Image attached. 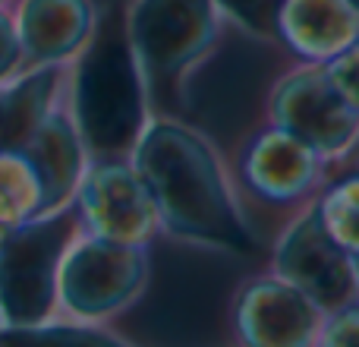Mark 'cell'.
Wrapping results in <instances>:
<instances>
[{"instance_id":"cell-1","label":"cell","mask_w":359,"mask_h":347,"mask_svg":"<svg viewBox=\"0 0 359 347\" xmlns=\"http://www.w3.org/2000/svg\"><path fill=\"white\" fill-rule=\"evenodd\" d=\"M139 171L174 228L233 247H249L227 202L215 158L196 136L177 126L151 130L139 149Z\"/></svg>"},{"instance_id":"cell-2","label":"cell","mask_w":359,"mask_h":347,"mask_svg":"<svg viewBox=\"0 0 359 347\" xmlns=\"http://www.w3.org/2000/svg\"><path fill=\"white\" fill-rule=\"evenodd\" d=\"M76 114L95 149L117 152L136 143L142 120L139 73L120 35H104L88 51L76 86Z\"/></svg>"},{"instance_id":"cell-3","label":"cell","mask_w":359,"mask_h":347,"mask_svg":"<svg viewBox=\"0 0 359 347\" xmlns=\"http://www.w3.org/2000/svg\"><path fill=\"white\" fill-rule=\"evenodd\" d=\"M67 243V221L19 224L0 237V313L13 325H32L48 313L54 268Z\"/></svg>"},{"instance_id":"cell-4","label":"cell","mask_w":359,"mask_h":347,"mask_svg":"<svg viewBox=\"0 0 359 347\" xmlns=\"http://www.w3.org/2000/svg\"><path fill=\"white\" fill-rule=\"evenodd\" d=\"M215 32V0H139L133 10V41L155 79L183 70Z\"/></svg>"},{"instance_id":"cell-5","label":"cell","mask_w":359,"mask_h":347,"mask_svg":"<svg viewBox=\"0 0 359 347\" xmlns=\"http://www.w3.org/2000/svg\"><path fill=\"white\" fill-rule=\"evenodd\" d=\"M278 114L290 136L322 152H337L356 130V107L316 73L287 82L278 101Z\"/></svg>"},{"instance_id":"cell-6","label":"cell","mask_w":359,"mask_h":347,"mask_svg":"<svg viewBox=\"0 0 359 347\" xmlns=\"http://www.w3.org/2000/svg\"><path fill=\"white\" fill-rule=\"evenodd\" d=\"M16 38L22 60L38 67H54L57 60L76 54L92 32L88 0H19Z\"/></svg>"},{"instance_id":"cell-7","label":"cell","mask_w":359,"mask_h":347,"mask_svg":"<svg viewBox=\"0 0 359 347\" xmlns=\"http://www.w3.org/2000/svg\"><path fill=\"white\" fill-rule=\"evenodd\" d=\"M22 152L35 168L38 180H41L44 211L60 209L69 199V192L76 190L82 174L79 133L73 130V124L67 117L48 111L41 124L35 126V133L25 139Z\"/></svg>"},{"instance_id":"cell-8","label":"cell","mask_w":359,"mask_h":347,"mask_svg":"<svg viewBox=\"0 0 359 347\" xmlns=\"http://www.w3.org/2000/svg\"><path fill=\"white\" fill-rule=\"evenodd\" d=\"M278 19L303 54L325 57L356 35L359 10L353 0H280Z\"/></svg>"},{"instance_id":"cell-9","label":"cell","mask_w":359,"mask_h":347,"mask_svg":"<svg viewBox=\"0 0 359 347\" xmlns=\"http://www.w3.org/2000/svg\"><path fill=\"white\" fill-rule=\"evenodd\" d=\"M86 211L104 237L139 234L149 221V199L136 177L123 168H98L86 180Z\"/></svg>"},{"instance_id":"cell-10","label":"cell","mask_w":359,"mask_h":347,"mask_svg":"<svg viewBox=\"0 0 359 347\" xmlns=\"http://www.w3.org/2000/svg\"><path fill=\"white\" fill-rule=\"evenodd\" d=\"M57 70L41 67L16 82H0V149H22L50 111Z\"/></svg>"},{"instance_id":"cell-11","label":"cell","mask_w":359,"mask_h":347,"mask_svg":"<svg viewBox=\"0 0 359 347\" xmlns=\"http://www.w3.org/2000/svg\"><path fill=\"white\" fill-rule=\"evenodd\" d=\"M126 275H130V262L123 253H114L107 247H86L69 259L63 284H67V297L82 306V313H98L101 303L117 300L120 284H126Z\"/></svg>"},{"instance_id":"cell-12","label":"cell","mask_w":359,"mask_h":347,"mask_svg":"<svg viewBox=\"0 0 359 347\" xmlns=\"http://www.w3.org/2000/svg\"><path fill=\"white\" fill-rule=\"evenodd\" d=\"M287 268L303 281L309 291H318L322 297H337L344 294L347 275H344V262L334 253V247L328 243L322 224L316 218H309L306 224H299V230L293 234V240L287 243Z\"/></svg>"},{"instance_id":"cell-13","label":"cell","mask_w":359,"mask_h":347,"mask_svg":"<svg viewBox=\"0 0 359 347\" xmlns=\"http://www.w3.org/2000/svg\"><path fill=\"white\" fill-rule=\"evenodd\" d=\"M312 174V158L303 149L297 136L290 133H278L259 143L252 155V177L262 190L274 192V196H287L306 186Z\"/></svg>"},{"instance_id":"cell-14","label":"cell","mask_w":359,"mask_h":347,"mask_svg":"<svg viewBox=\"0 0 359 347\" xmlns=\"http://www.w3.org/2000/svg\"><path fill=\"white\" fill-rule=\"evenodd\" d=\"M44 211L41 180L22 149H0V228H19Z\"/></svg>"},{"instance_id":"cell-15","label":"cell","mask_w":359,"mask_h":347,"mask_svg":"<svg viewBox=\"0 0 359 347\" xmlns=\"http://www.w3.org/2000/svg\"><path fill=\"white\" fill-rule=\"evenodd\" d=\"M0 347H114L86 332H4Z\"/></svg>"},{"instance_id":"cell-16","label":"cell","mask_w":359,"mask_h":347,"mask_svg":"<svg viewBox=\"0 0 359 347\" xmlns=\"http://www.w3.org/2000/svg\"><path fill=\"white\" fill-rule=\"evenodd\" d=\"M221 6H227L236 19L249 25L255 32H268L278 19V6L280 0H217Z\"/></svg>"},{"instance_id":"cell-17","label":"cell","mask_w":359,"mask_h":347,"mask_svg":"<svg viewBox=\"0 0 359 347\" xmlns=\"http://www.w3.org/2000/svg\"><path fill=\"white\" fill-rule=\"evenodd\" d=\"M328 82L341 92V98H347L353 107H359V44L350 51H344V54L331 63Z\"/></svg>"},{"instance_id":"cell-18","label":"cell","mask_w":359,"mask_h":347,"mask_svg":"<svg viewBox=\"0 0 359 347\" xmlns=\"http://www.w3.org/2000/svg\"><path fill=\"white\" fill-rule=\"evenodd\" d=\"M22 63V48H19L16 38V25H13V16L0 6V82L13 79V73Z\"/></svg>"},{"instance_id":"cell-19","label":"cell","mask_w":359,"mask_h":347,"mask_svg":"<svg viewBox=\"0 0 359 347\" xmlns=\"http://www.w3.org/2000/svg\"><path fill=\"white\" fill-rule=\"evenodd\" d=\"M331 211L337 215V221L350 230L353 237H359V183H350L344 190L334 192L331 199Z\"/></svg>"},{"instance_id":"cell-20","label":"cell","mask_w":359,"mask_h":347,"mask_svg":"<svg viewBox=\"0 0 359 347\" xmlns=\"http://www.w3.org/2000/svg\"><path fill=\"white\" fill-rule=\"evenodd\" d=\"M353 6H356V10H359V0H353Z\"/></svg>"},{"instance_id":"cell-21","label":"cell","mask_w":359,"mask_h":347,"mask_svg":"<svg viewBox=\"0 0 359 347\" xmlns=\"http://www.w3.org/2000/svg\"><path fill=\"white\" fill-rule=\"evenodd\" d=\"M0 6H4V0H0Z\"/></svg>"}]
</instances>
